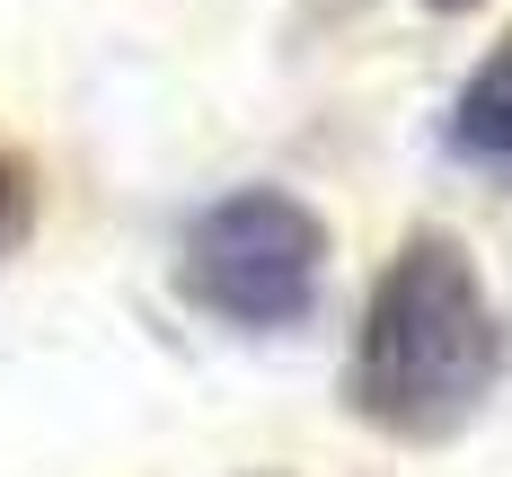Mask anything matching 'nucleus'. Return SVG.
Returning a JSON list of instances; mask_svg holds the SVG:
<instances>
[{
  "instance_id": "nucleus-4",
  "label": "nucleus",
  "mask_w": 512,
  "mask_h": 477,
  "mask_svg": "<svg viewBox=\"0 0 512 477\" xmlns=\"http://www.w3.org/2000/svg\"><path fill=\"white\" fill-rule=\"evenodd\" d=\"M27 230H36V168L18 151H0V257H9Z\"/></svg>"
},
{
  "instance_id": "nucleus-2",
  "label": "nucleus",
  "mask_w": 512,
  "mask_h": 477,
  "mask_svg": "<svg viewBox=\"0 0 512 477\" xmlns=\"http://www.w3.org/2000/svg\"><path fill=\"white\" fill-rule=\"evenodd\" d=\"M336 257L327 212L301 204L292 186H230L221 204H204L177 239V292L221 327H301L318 310V283Z\"/></svg>"
},
{
  "instance_id": "nucleus-5",
  "label": "nucleus",
  "mask_w": 512,
  "mask_h": 477,
  "mask_svg": "<svg viewBox=\"0 0 512 477\" xmlns=\"http://www.w3.org/2000/svg\"><path fill=\"white\" fill-rule=\"evenodd\" d=\"M424 9H442V18H460V9H477V0H424Z\"/></svg>"
},
{
  "instance_id": "nucleus-3",
  "label": "nucleus",
  "mask_w": 512,
  "mask_h": 477,
  "mask_svg": "<svg viewBox=\"0 0 512 477\" xmlns=\"http://www.w3.org/2000/svg\"><path fill=\"white\" fill-rule=\"evenodd\" d=\"M451 151L486 159V168H512V27L486 45V62L451 98Z\"/></svg>"
},
{
  "instance_id": "nucleus-1",
  "label": "nucleus",
  "mask_w": 512,
  "mask_h": 477,
  "mask_svg": "<svg viewBox=\"0 0 512 477\" xmlns=\"http://www.w3.org/2000/svg\"><path fill=\"white\" fill-rule=\"evenodd\" d=\"M504 363L512 336L468 239L451 230L398 239V257L371 274L354 318V363H345L354 416L389 442H451L486 416V398L504 389Z\"/></svg>"
}]
</instances>
